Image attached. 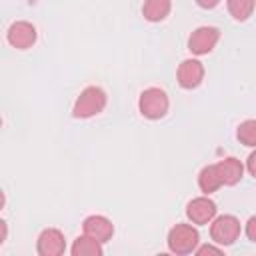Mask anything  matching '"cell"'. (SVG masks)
<instances>
[{"instance_id":"7","label":"cell","mask_w":256,"mask_h":256,"mask_svg":"<svg viewBox=\"0 0 256 256\" xmlns=\"http://www.w3.org/2000/svg\"><path fill=\"white\" fill-rule=\"evenodd\" d=\"M36 26L26 22V20H18L14 24H10L8 32H6V40L12 48L16 50H26L36 42Z\"/></svg>"},{"instance_id":"17","label":"cell","mask_w":256,"mask_h":256,"mask_svg":"<svg viewBox=\"0 0 256 256\" xmlns=\"http://www.w3.org/2000/svg\"><path fill=\"white\" fill-rule=\"evenodd\" d=\"M198 256H204V254H222V246H214V244H204V246H198L194 250Z\"/></svg>"},{"instance_id":"12","label":"cell","mask_w":256,"mask_h":256,"mask_svg":"<svg viewBox=\"0 0 256 256\" xmlns=\"http://www.w3.org/2000/svg\"><path fill=\"white\" fill-rule=\"evenodd\" d=\"M172 10V0H144L142 14L148 22H162Z\"/></svg>"},{"instance_id":"8","label":"cell","mask_w":256,"mask_h":256,"mask_svg":"<svg viewBox=\"0 0 256 256\" xmlns=\"http://www.w3.org/2000/svg\"><path fill=\"white\" fill-rule=\"evenodd\" d=\"M36 250L40 256H60L66 250L64 234L58 228H46L36 240Z\"/></svg>"},{"instance_id":"1","label":"cell","mask_w":256,"mask_h":256,"mask_svg":"<svg viewBox=\"0 0 256 256\" xmlns=\"http://www.w3.org/2000/svg\"><path fill=\"white\" fill-rule=\"evenodd\" d=\"M106 102H108L106 92L100 86H86L74 102L72 116L74 118H92L106 108Z\"/></svg>"},{"instance_id":"10","label":"cell","mask_w":256,"mask_h":256,"mask_svg":"<svg viewBox=\"0 0 256 256\" xmlns=\"http://www.w3.org/2000/svg\"><path fill=\"white\" fill-rule=\"evenodd\" d=\"M82 230H84V234H88V236H92V238H96L98 242L104 244V242H108V240L112 238V234H114V224H112L106 216L92 214V216L84 218Z\"/></svg>"},{"instance_id":"21","label":"cell","mask_w":256,"mask_h":256,"mask_svg":"<svg viewBox=\"0 0 256 256\" xmlns=\"http://www.w3.org/2000/svg\"><path fill=\"white\" fill-rule=\"evenodd\" d=\"M0 226H2V236H0V244L6 242V236H8V226H6V220H0Z\"/></svg>"},{"instance_id":"5","label":"cell","mask_w":256,"mask_h":256,"mask_svg":"<svg viewBox=\"0 0 256 256\" xmlns=\"http://www.w3.org/2000/svg\"><path fill=\"white\" fill-rule=\"evenodd\" d=\"M218 40H220V30L216 26H200L190 34L188 50L196 56H204V54H210L214 50Z\"/></svg>"},{"instance_id":"9","label":"cell","mask_w":256,"mask_h":256,"mask_svg":"<svg viewBox=\"0 0 256 256\" xmlns=\"http://www.w3.org/2000/svg\"><path fill=\"white\" fill-rule=\"evenodd\" d=\"M176 78H178V84L184 90H192V88L200 86L202 80H204V66H202V62L196 60V58L182 60L180 66H178Z\"/></svg>"},{"instance_id":"20","label":"cell","mask_w":256,"mask_h":256,"mask_svg":"<svg viewBox=\"0 0 256 256\" xmlns=\"http://www.w3.org/2000/svg\"><path fill=\"white\" fill-rule=\"evenodd\" d=\"M196 4L200 8H204V10H212V8H216L220 4V0H196Z\"/></svg>"},{"instance_id":"15","label":"cell","mask_w":256,"mask_h":256,"mask_svg":"<svg viewBox=\"0 0 256 256\" xmlns=\"http://www.w3.org/2000/svg\"><path fill=\"white\" fill-rule=\"evenodd\" d=\"M228 4V12L234 20L238 22H244L252 16L254 12V6H256V0H226Z\"/></svg>"},{"instance_id":"3","label":"cell","mask_w":256,"mask_h":256,"mask_svg":"<svg viewBox=\"0 0 256 256\" xmlns=\"http://www.w3.org/2000/svg\"><path fill=\"white\" fill-rule=\"evenodd\" d=\"M168 250L174 254H192L198 248L200 234L192 224H176L168 232Z\"/></svg>"},{"instance_id":"18","label":"cell","mask_w":256,"mask_h":256,"mask_svg":"<svg viewBox=\"0 0 256 256\" xmlns=\"http://www.w3.org/2000/svg\"><path fill=\"white\" fill-rule=\"evenodd\" d=\"M244 232H246L248 240L256 242V216H250V218H248V222H246V226H244Z\"/></svg>"},{"instance_id":"16","label":"cell","mask_w":256,"mask_h":256,"mask_svg":"<svg viewBox=\"0 0 256 256\" xmlns=\"http://www.w3.org/2000/svg\"><path fill=\"white\" fill-rule=\"evenodd\" d=\"M236 138L244 146L256 148V120H244L236 130Z\"/></svg>"},{"instance_id":"11","label":"cell","mask_w":256,"mask_h":256,"mask_svg":"<svg viewBox=\"0 0 256 256\" xmlns=\"http://www.w3.org/2000/svg\"><path fill=\"white\" fill-rule=\"evenodd\" d=\"M216 168H218V174L222 178V186H234L244 176V164L234 156H228V158L216 162Z\"/></svg>"},{"instance_id":"6","label":"cell","mask_w":256,"mask_h":256,"mask_svg":"<svg viewBox=\"0 0 256 256\" xmlns=\"http://www.w3.org/2000/svg\"><path fill=\"white\" fill-rule=\"evenodd\" d=\"M216 212H218V208H216L214 200L208 198V194L190 200L188 206H186V216H188V220H190L192 224H198V226L210 224V222L216 218Z\"/></svg>"},{"instance_id":"4","label":"cell","mask_w":256,"mask_h":256,"mask_svg":"<svg viewBox=\"0 0 256 256\" xmlns=\"http://www.w3.org/2000/svg\"><path fill=\"white\" fill-rule=\"evenodd\" d=\"M242 232V226H240V220L232 214H222V216H216L212 222H210V238L214 244H220L222 248L224 246H230L238 240Z\"/></svg>"},{"instance_id":"19","label":"cell","mask_w":256,"mask_h":256,"mask_svg":"<svg viewBox=\"0 0 256 256\" xmlns=\"http://www.w3.org/2000/svg\"><path fill=\"white\" fill-rule=\"evenodd\" d=\"M246 170L250 172V176H254V178H256V150L248 156V160H246Z\"/></svg>"},{"instance_id":"14","label":"cell","mask_w":256,"mask_h":256,"mask_svg":"<svg viewBox=\"0 0 256 256\" xmlns=\"http://www.w3.org/2000/svg\"><path fill=\"white\" fill-rule=\"evenodd\" d=\"M220 186H222V178H220V174H218L216 164L204 166V168L200 170V174H198V188H200L204 194H212V192H216Z\"/></svg>"},{"instance_id":"2","label":"cell","mask_w":256,"mask_h":256,"mask_svg":"<svg viewBox=\"0 0 256 256\" xmlns=\"http://www.w3.org/2000/svg\"><path fill=\"white\" fill-rule=\"evenodd\" d=\"M170 108V100L166 96V92L162 88H156V86H150L146 90H142L140 94V100H138V110L144 118L148 120H160L166 116Z\"/></svg>"},{"instance_id":"13","label":"cell","mask_w":256,"mask_h":256,"mask_svg":"<svg viewBox=\"0 0 256 256\" xmlns=\"http://www.w3.org/2000/svg\"><path fill=\"white\" fill-rule=\"evenodd\" d=\"M72 256H102V242H98L96 238L88 236V234H82L74 240L72 248H70Z\"/></svg>"}]
</instances>
